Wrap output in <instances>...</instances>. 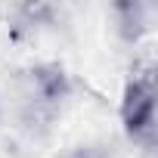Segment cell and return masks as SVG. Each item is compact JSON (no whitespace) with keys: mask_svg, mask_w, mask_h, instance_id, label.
Here are the masks:
<instances>
[{"mask_svg":"<svg viewBox=\"0 0 158 158\" xmlns=\"http://www.w3.org/2000/svg\"><path fill=\"white\" fill-rule=\"evenodd\" d=\"M121 121L127 133L146 146L155 143V87L152 74H136L121 99Z\"/></svg>","mask_w":158,"mask_h":158,"instance_id":"1","label":"cell"},{"mask_svg":"<svg viewBox=\"0 0 158 158\" xmlns=\"http://www.w3.org/2000/svg\"><path fill=\"white\" fill-rule=\"evenodd\" d=\"M65 93H68V77L59 65H37L31 71V99L37 96V102L56 106Z\"/></svg>","mask_w":158,"mask_h":158,"instance_id":"2","label":"cell"},{"mask_svg":"<svg viewBox=\"0 0 158 158\" xmlns=\"http://www.w3.org/2000/svg\"><path fill=\"white\" fill-rule=\"evenodd\" d=\"M71 158H90V155H87V152H74Z\"/></svg>","mask_w":158,"mask_h":158,"instance_id":"4","label":"cell"},{"mask_svg":"<svg viewBox=\"0 0 158 158\" xmlns=\"http://www.w3.org/2000/svg\"><path fill=\"white\" fill-rule=\"evenodd\" d=\"M118 16V31L124 40H139V34L146 31V6L143 3H118L115 6Z\"/></svg>","mask_w":158,"mask_h":158,"instance_id":"3","label":"cell"}]
</instances>
